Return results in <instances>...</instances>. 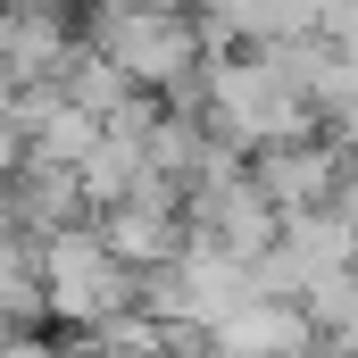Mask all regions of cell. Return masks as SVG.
<instances>
[{
	"label": "cell",
	"mask_w": 358,
	"mask_h": 358,
	"mask_svg": "<svg viewBox=\"0 0 358 358\" xmlns=\"http://www.w3.org/2000/svg\"><path fill=\"white\" fill-rule=\"evenodd\" d=\"M208 125L234 142V150H292V142H317V100L275 67L267 50H234L208 67Z\"/></svg>",
	"instance_id": "obj_1"
},
{
	"label": "cell",
	"mask_w": 358,
	"mask_h": 358,
	"mask_svg": "<svg viewBox=\"0 0 358 358\" xmlns=\"http://www.w3.org/2000/svg\"><path fill=\"white\" fill-rule=\"evenodd\" d=\"M84 42L100 59L125 67L134 92H167L192 67H208V42H200V17L192 8H142V0H92Z\"/></svg>",
	"instance_id": "obj_2"
},
{
	"label": "cell",
	"mask_w": 358,
	"mask_h": 358,
	"mask_svg": "<svg viewBox=\"0 0 358 358\" xmlns=\"http://www.w3.org/2000/svg\"><path fill=\"white\" fill-rule=\"evenodd\" d=\"M42 300H50V317H59V325L100 334L108 317L142 308V275L100 242V225H76V234L42 242Z\"/></svg>",
	"instance_id": "obj_3"
},
{
	"label": "cell",
	"mask_w": 358,
	"mask_h": 358,
	"mask_svg": "<svg viewBox=\"0 0 358 358\" xmlns=\"http://www.w3.org/2000/svg\"><path fill=\"white\" fill-rule=\"evenodd\" d=\"M84 50V25L59 0H0V84H59Z\"/></svg>",
	"instance_id": "obj_4"
},
{
	"label": "cell",
	"mask_w": 358,
	"mask_h": 358,
	"mask_svg": "<svg viewBox=\"0 0 358 358\" xmlns=\"http://www.w3.org/2000/svg\"><path fill=\"white\" fill-rule=\"evenodd\" d=\"M183 225H192V234H208L217 250L250 259V267L283 242V208L250 183V167H242V176H225V183H200V192H192V208H183Z\"/></svg>",
	"instance_id": "obj_5"
},
{
	"label": "cell",
	"mask_w": 358,
	"mask_h": 358,
	"mask_svg": "<svg viewBox=\"0 0 358 358\" xmlns=\"http://www.w3.org/2000/svg\"><path fill=\"white\" fill-rule=\"evenodd\" d=\"M342 167H350V142H292V150H259L250 183L267 192L283 217H308V208H334Z\"/></svg>",
	"instance_id": "obj_6"
},
{
	"label": "cell",
	"mask_w": 358,
	"mask_h": 358,
	"mask_svg": "<svg viewBox=\"0 0 358 358\" xmlns=\"http://www.w3.org/2000/svg\"><path fill=\"white\" fill-rule=\"evenodd\" d=\"M92 225H100V242H108L134 275L167 267V259L183 250V234H192V225H183V208H167V200H125V208H100Z\"/></svg>",
	"instance_id": "obj_7"
},
{
	"label": "cell",
	"mask_w": 358,
	"mask_h": 358,
	"mask_svg": "<svg viewBox=\"0 0 358 358\" xmlns=\"http://www.w3.org/2000/svg\"><path fill=\"white\" fill-rule=\"evenodd\" d=\"M217 350H234V358H292V350H317V325H308V308L300 300H250V308H234L217 334H208Z\"/></svg>",
	"instance_id": "obj_8"
},
{
	"label": "cell",
	"mask_w": 358,
	"mask_h": 358,
	"mask_svg": "<svg viewBox=\"0 0 358 358\" xmlns=\"http://www.w3.org/2000/svg\"><path fill=\"white\" fill-rule=\"evenodd\" d=\"M200 17L208 25H225L234 42H300V34H317V0H200Z\"/></svg>",
	"instance_id": "obj_9"
},
{
	"label": "cell",
	"mask_w": 358,
	"mask_h": 358,
	"mask_svg": "<svg viewBox=\"0 0 358 358\" xmlns=\"http://www.w3.org/2000/svg\"><path fill=\"white\" fill-rule=\"evenodd\" d=\"M59 92H67V100H76L84 117H100V125H108L117 108H134V100H142V92L125 84V67H117V59H100L92 42L76 50V59H67V76H59Z\"/></svg>",
	"instance_id": "obj_10"
},
{
	"label": "cell",
	"mask_w": 358,
	"mask_h": 358,
	"mask_svg": "<svg viewBox=\"0 0 358 358\" xmlns=\"http://www.w3.org/2000/svg\"><path fill=\"white\" fill-rule=\"evenodd\" d=\"M8 358H67V350H59V342H42V334H17V342H8Z\"/></svg>",
	"instance_id": "obj_11"
},
{
	"label": "cell",
	"mask_w": 358,
	"mask_h": 358,
	"mask_svg": "<svg viewBox=\"0 0 358 358\" xmlns=\"http://www.w3.org/2000/svg\"><path fill=\"white\" fill-rule=\"evenodd\" d=\"M17 334H25V325H8V317H0V358H8V342H17Z\"/></svg>",
	"instance_id": "obj_12"
}]
</instances>
